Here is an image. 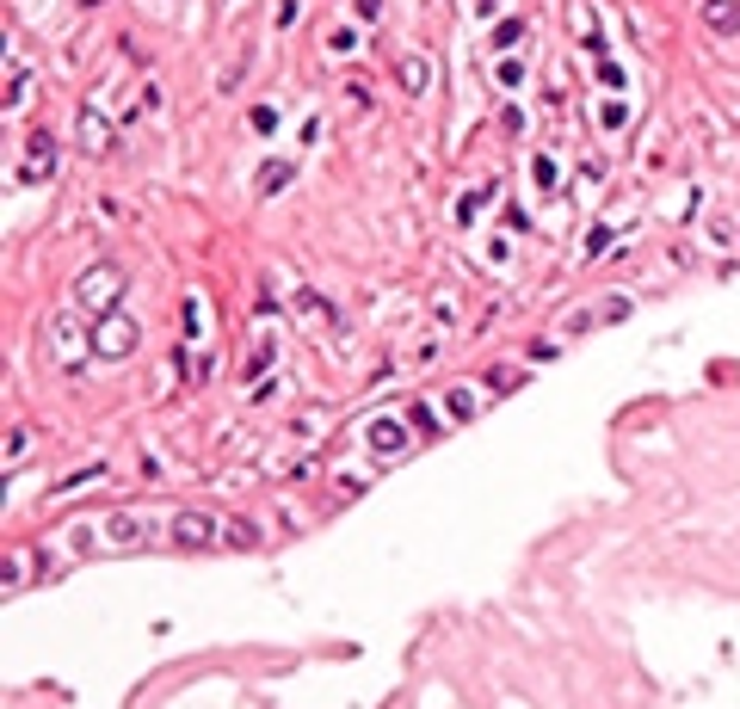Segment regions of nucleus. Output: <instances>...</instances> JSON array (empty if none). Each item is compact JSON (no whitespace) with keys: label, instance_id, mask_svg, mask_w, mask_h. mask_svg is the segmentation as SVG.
<instances>
[{"label":"nucleus","instance_id":"nucleus-1","mask_svg":"<svg viewBox=\"0 0 740 709\" xmlns=\"http://www.w3.org/2000/svg\"><path fill=\"white\" fill-rule=\"evenodd\" d=\"M118 303H124V266L93 259L87 272H75V308H87V315H111Z\"/></svg>","mask_w":740,"mask_h":709},{"label":"nucleus","instance_id":"nucleus-2","mask_svg":"<svg viewBox=\"0 0 740 709\" xmlns=\"http://www.w3.org/2000/svg\"><path fill=\"white\" fill-rule=\"evenodd\" d=\"M44 339H50V358L56 364H80V358L93 352V333L75 321V308H62V315H50V328H44Z\"/></svg>","mask_w":740,"mask_h":709},{"label":"nucleus","instance_id":"nucleus-3","mask_svg":"<svg viewBox=\"0 0 740 709\" xmlns=\"http://www.w3.org/2000/svg\"><path fill=\"white\" fill-rule=\"evenodd\" d=\"M136 346H142V328H136L130 315H118V308L99 315V328H93V352H99V358H118V364H124Z\"/></svg>","mask_w":740,"mask_h":709},{"label":"nucleus","instance_id":"nucleus-4","mask_svg":"<svg viewBox=\"0 0 740 709\" xmlns=\"http://www.w3.org/2000/svg\"><path fill=\"white\" fill-rule=\"evenodd\" d=\"M173 549H210V543H223V518H210V512H173Z\"/></svg>","mask_w":740,"mask_h":709},{"label":"nucleus","instance_id":"nucleus-5","mask_svg":"<svg viewBox=\"0 0 740 709\" xmlns=\"http://www.w3.org/2000/svg\"><path fill=\"white\" fill-rule=\"evenodd\" d=\"M75 142H80V154H93V161H105V154L118 149V130H111V118H105L99 105H80V118H75Z\"/></svg>","mask_w":740,"mask_h":709},{"label":"nucleus","instance_id":"nucleus-6","mask_svg":"<svg viewBox=\"0 0 740 709\" xmlns=\"http://www.w3.org/2000/svg\"><path fill=\"white\" fill-rule=\"evenodd\" d=\"M50 173H56V136H50V130H31V136H26V167H19V179H26V185H44Z\"/></svg>","mask_w":740,"mask_h":709},{"label":"nucleus","instance_id":"nucleus-7","mask_svg":"<svg viewBox=\"0 0 740 709\" xmlns=\"http://www.w3.org/2000/svg\"><path fill=\"white\" fill-rule=\"evenodd\" d=\"M364 444H370L377 463H395V456H408V426L401 420H370L364 426Z\"/></svg>","mask_w":740,"mask_h":709},{"label":"nucleus","instance_id":"nucleus-8","mask_svg":"<svg viewBox=\"0 0 740 709\" xmlns=\"http://www.w3.org/2000/svg\"><path fill=\"white\" fill-rule=\"evenodd\" d=\"M105 537H111V543H118V549H136V543H142V537H149V525H142V518H130V512H118V518H111V525H105Z\"/></svg>","mask_w":740,"mask_h":709},{"label":"nucleus","instance_id":"nucleus-9","mask_svg":"<svg viewBox=\"0 0 740 709\" xmlns=\"http://www.w3.org/2000/svg\"><path fill=\"white\" fill-rule=\"evenodd\" d=\"M395 75H401L408 93H426V87H433V62H426V56H401V68H395Z\"/></svg>","mask_w":740,"mask_h":709},{"label":"nucleus","instance_id":"nucleus-10","mask_svg":"<svg viewBox=\"0 0 740 709\" xmlns=\"http://www.w3.org/2000/svg\"><path fill=\"white\" fill-rule=\"evenodd\" d=\"M290 173H297L290 161H266V167H259V179H254V192H259V198H272V192H284V185H290Z\"/></svg>","mask_w":740,"mask_h":709},{"label":"nucleus","instance_id":"nucleus-11","mask_svg":"<svg viewBox=\"0 0 740 709\" xmlns=\"http://www.w3.org/2000/svg\"><path fill=\"white\" fill-rule=\"evenodd\" d=\"M223 543H235V549H259V525H247V518H223Z\"/></svg>","mask_w":740,"mask_h":709},{"label":"nucleus","instance_id":"nucleus-12","mask_svg":"<svg viewBox=\"0 0 740 709\" xmlns=\"http://www.w3.org/2000/svg\"><path fill=\"white\" fill-rule=\"evenodd\" d=\"M710 26L728 37V31H740V0H710Z\"/></svg>","mask_w":740,"mask_h":709},{"label":"nucleus","instance_id":"nucleus-13","mask_svg":"<svg viewBox=\"0 0 740 709\" xmlns=\"http://www.w3.org/2000/svg\"><path fill=\"white\" fill-rule=\"evenodd\" d=\"M444 401H451V420H475V389H469V382H463V389H451V395H444Z\"/></svg>","mask_w":740,"mask_h":709},{"label":"nucleus","instance_id":"nucleus-14","mask_svg":"<svg viewBox=\"0 0 740 709\" xmlns=\"http://www.w3.org/2000/svg\"><path fill=\"white\" fill-rule=\"evenodd\" d=\"M19 586H26V556L6 549V599H19Z\"/></svg>","mask_w":740,"mask_h":709},{"label":"nucleus","instance_id":"nucleus-15","mask_svg":"<svg viewBox=\"0 0 740 709\" xmlns=\"http://www.w3.org/2000/svg\"><path fill=\"white\" fill-rule=\"evenodd\" d=\"M408 426H420L426 438H438V413H433L426 401H413V407H408Z\"/></svg>","mask_w":740,"mask_h":709},{"label":"nucleus","instance_id":"nucleus-16","mask_svg":"<svg viewBox=\"0 0 740 709\" xmlns=\"http://www.w3.org/2000/svg\"><path fill=\"white\" fill-rule=\"evenodd\" d=\"M26 451H31V432H19V426H13V432H6V463H19Z\"/></svg>","mask_w":740,"mask_h":709},{"label":"nucleus","instance_id":"nucleus-17","mask_svg":"<svg viewBox=\"0 0 740 709\" xmlns=\"http://www.w3.org/2000/svg\"><path fill=\"white\" fill-rule=\"evenodd\" d=\"M599 118H605V130H623V124H630V105H623V99H611L605 111H599Z\"/></svg>","mask_w":740,"mask_h":709},{"label":"nucleus","instance_id":"nucleus-18","mask_svg":"<svg viewBox=\"0 0 740 709\" xmlns=\"http://www.w3.org/2000/svg\"><path fill=\"white\" fill-rule=\"evenodd\" d=\"M599 315H605V321H630V297H605Z\"/></svg>","mask_w":740,"mask_h":709},{"label":"nucleus","instance_id":"nucleus-19","mask_svg":"<svg viewBox=\"0 0 740 709\" xmlns=\"http://www.w3.org/2000/svg\"><path fill=\"white\" fill-rule=\"evenodd\" d=\"M352 13L364 19V26H377V19H383V0H352Z\"/></svg>","mask_w":740,"mask_h":709},{"label":"nucleus","instance_id":"nucleus-20","mask_svg":"<svg viewBox=\"0 0 740 709\" xmlns=\"http://www.w3.org/2000/svg\"><path fill=\"white\" fill-rule=\"evenodd\" d=\"M531 173H537V185L549 192V185H556V161H549V154H537V167H531Z\"/></svg>","mask_w":740,"mask_h":709},{"label":"nucleus","instance_id":"nucleus-21","mask_svg":"<svg viewBox=\"0 0 740 709\" xmlns=\"http://www.w3.org/2000/svg\"><path fill=\"white\" fill-rule=\"evenodd\" d=\"M518 37H525V19H506V26L494 31V44H518Z\"/></svg>","mask_w":740,"mask_h":709},{"label":"nucleus","instance_id":"nucleus-22","mask_svg":"<svg viewBox=\"0 0 740 709\" xmlns=\"http://www.w3.org/2000/svg\"><path fill=\"white\" fill-rule=\"evenodd\" d=\"M75 6H105V0H75Z\"/></svg>","mask_w":740,"mask_h":709}]
</instances>
